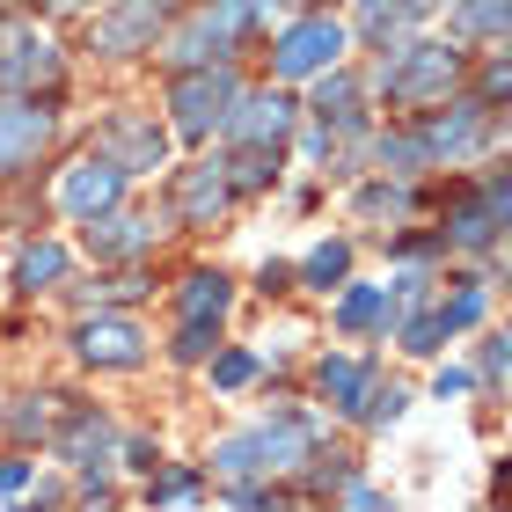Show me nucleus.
Masks as SVG:
<instances>
[{
    "mask_svg": "<svg viewBox=\"0 0 512 512\" xmlns=\"http://www.w3.org/2000/svg\"><path fill=\"white\" fill-rule=\"evenodd\" d=\"M227 300H235V286H227L220 271H191L183 278V322H220Z\"/></svg>",
    "mask_w": 512,
    "mask_h": 512,
    "instance_id": "4468645a",
    "label": "nucleus"
},
{
    "mask_svg": "<svg viewBox=\"0 0 512 512\" xmlns=\"http://www.w3.org/2000/svg\"><path fill=\"white\" fill-rule=\"evenodd\" d=\"M476 139H483V118H476V110H461V118L432 125V139H425V147H439V154H469Z\"/></svg>",
    "mask_w": 512,
    "mask_h": 512,
    "instance_id": "aec40b11",
    "label": "nucleus"
},
{
    "mask_svg": "<svg viewBox=\"0 0 512 512\" xmlns=\"http://www.w3.org/2000/svg\"><path fill=\"white\" fill-rule=\"evenodd\" d=\"M52 74H59V59H52V44H44L37 30L8 37V59H0V81H8V88H37V81H52Z\"/></svg>",
    "mask_w": 512,
    "mask_h": 512,
    "instance_id": "f8f14e48",
    "label": "nucleus"
},
{
    "mask_svg": "<svg viewBox=\"0 0 512 512\" xmlns=\"http://www.w3.org/2000/svg\"><path fill=\"white\" fill-rule=\"evenodd\" d=\"M352 103H359L352 81H322V118H352Z\"/></svg>",
    "mask_w": 512,
    "mask_h": 512,
    "instance_id": "cd10ccee",
    "label": "nucleus"
},
{
    "mask_svg": "<svg viewBox=\"0 0 512 512\" xmlns=\"http://www.w3.org/2000/svg\"><path fill=\"white\" fill-rule=\"evenodd\" d=\"M300 461H308V425H264V432H242V439H220L213 447V469H227V476L300 469Z\"/></svg>",
    "mask_w": 512,
    "mask_h": 512,
    "instance_id": "f257e3e1",
    "label": "nucleus"
},
{
    "mask_svg": "<svg viewBox=\"0 0 512 512\" xmlns=\"http://www.w3.org/2000/svg\"><path fill=\"white\" fill-rule=\"evenodd\" d=\"M30 483V461H0V498H15Z\"/></svg>",
    "mask_w": 512,
    "mask_h": 512,
    "instance_id": "7c9ffc66",
    "label": "nucleus"
},
{
    "mask_svg": "<svg viewBox=\"0 0 512 512\" xmlns=\"http://www.w3.org/2000/svg\"><path fill=\"white\" fill-rule=\"evenodd\" d=\"M154 498H169V505L198 498V476H183V469H176V476H161V483H154Z\"/></svg>",
    "mask_w": 512,
    "mask_h": 512,
    "instance_id": "c85d7f7f",
    "label": "nucleus"
},
{
    "mask_svg": "<svg viewBox=\"0 0 512 512\" xmlns=\"http://www.w3.org/2000/svg\"><path fill=\"white\" fill-rule=\"evenodd\" d=\"M366 359H322V395H330L337 410H359L366 403Z\"/></svg>",
    "mask_w": 512,
    "mask_h": 512,
    "instance_id": "dca6fc26",
    "label": "nucleus"
},
{
    "mask_svg": "<svg viewBox=\"0 0 512 512\" xmlns=\"http://www.w3.org/2000/svg\"><path fill=\"white\" fill-rule=\"evenodd\" d=\"M81 359L88 366H139L147 359V337L125 315H96V322H81Z\"/></svg>",
    "mask_w": 512,
    "mask_h": 512,
    "instance_id": "1a4fd4ad",
    "label": "nucleus"
},
{
    "mask_svg": "<svg viewBox=\"0 0 512 512\" xmlns=\"http://www.w3.org/2000/svg\"><path fill=\"white\" fill-rule=\"evenodd\" d=\"M118 191H125V169L110 154H88L81 169H66V183H59V205L74 220H96V213H110L118 205Z\"/></svg>",
    "mask_w": 512,
    "mask_h": 512,
    "instance_id": "20e7f679",
    "label": "nucleus"
},
{
    "mask_svg": "<svg viewBox=\"0 0 512 512\" xmlns=\"http://www.w3.org/2000/svg\"><path fill=\"white\" fill-rule=\"evenodd\" d=\"M491 88H505V96H512V59H498V66H491Z\"/></svg>",
    "mask_w": 512,
    "mask_h": 512,
    "instance_id": "72a5a7b5",
    "label": "nucleus"
},
{
    "mask_svg": "<svg viewBox=\"0 0 512 512\" xmlns=\"http://www.w3.org/2000/svg\"><path fill=\"white\" fill-rule=\"evenodd\" d=\"M344 52V30L330 15H308V22H293L286 37H278V74L300 81V74H322V66H337Z\"/></svg>",
    "mask_w": 512,
    "mask_h": 512,
    "instance_id": "7ed1b4c3",
    "label": "nucleus"
},
{
    "mask_svg": "<svg viewBox=\"0 0 512 512\" xmlns=\"http://www.w3.org/2000/svg\"><path fill=\"white\" fill-rule=\"evenodd\" d=\"M454 242L483 249V242H491V213H483V205H461V213H454Z\"/></svg>",
    "mask_w": 512,
    "mask_h": 512,
    "instance_id": "b1692460",
    "label": "nucleus"
},
{
    "mask_svg": "<svg viewBox=\"0 0 512 512\" xmlns=\"http://www.w3.org/2000/svg\"><path fill=\"white\" fill-rule=\"evenodd\" d=\"M205 344H213V337H205V322H183V344H176V359H205Z\"/></svg>",
    "mask_w": 512,
    "mask_h": 512,
    "instance_id": "c756f323",
    "label": "nucleus"
},
{
    "mask_svg": "<svg viewBox=\"0 0 512 512\" xmlns=\"http://www.w3.org/2000/svg\"><path fill=\"white\" fill-rule=\"evenodd\" d=\"M483 366H491V374H505V366H512V337H498L491 352H483Z\"/></svg>",
    "mask_w": 512,
    "mask_h": 512,
    "instance_id": "473e14b6",
    "label": "nucleus"
},
{
    "mask_svg": "<svg viewBox=\"0 0 512 512\" xmlns=\"http://www.w3.org/2000/svg\"><path fill=\"white\" fill-rule=\"evenodd\" d=\"M491 198H498V213H512V183H498V191H491Z\"/></svg>",
    "mask_w": 512,
    "mask_h": 512,
    "instance_id": "f704fd0d",
    "label": "nucleus"
},
{
    "mask_svg": "<svg viewBox=\"0 0 512 512\" xmlns=\"http://www.w3.org/2000/svg\"><path fill=\"white\" fill-rule=\"evenodd\" d=\"M359 22H366L374 37H395V30L410 22V0H366V8H359Z\"/></svg>",
    "mask_w": 512,
    "mask_h": 512,
    "instance_id": "5701e85b",
    "label": "nucleus"
},
{
    "mask_svg": "<svg viewBox=\"0 0 512 512\" xmlns=\"http://www.w3.org/2000/svg\"><path fill=\"white\" fill-rule=\"evenodd\" d=\"M286 125H293V103H286V96H256L242 118H235V139H249V147H271Z\"/></svg>",
    "mask_w": 512,
    "mask_h": 512,
    "instance_id": "2eb2a0df",
    "label": "nucleus"
},
{
    "mask_svg": "<svg viewBox=\"0 0 512 512\" xmlns=\"http://www.w3.org/2000/svg\"><path fill=\"white\" fill-rule=\"evenodd\" d=\"M88 242H96V256H139V249L154 242V227H147V220H132V213H96Z\"/></svg>",
    "mask_w": 512,
    "mask_h": 512,
    "instance_id": "ddd939ff",
    "label": "nucleus"
},
{
    "mask_svg": "<svg viewBox=\"0 0 512 512\" xmlns=\"http://www.w3.org/2000/svg\"><path fill=\"white\" fill-rule=\"evenodd\" d=\"M110 447H118V432H110V417H96V410H81L74 425L59 432V454L74 461V469H103Z\"/></svg>",
    "mask_w": 512,
    "mask_h": 512,
    "instance_id": "9b49d317",
    "label": "nucleus"
},
{
    "mask_svg": "<svg viewBox=\"0 0 512 512\" xmlns=\"http://www.w3.org/2000/svg\"><path fill=\"white\" fill-rule=\"evenodd\" d=\"M8 432H15V439L37 432V439H44V432H52V395H22V403L8 410Z\"/></svg>",
    "mask_w": 512,
    "mask_h": 512,
    "instance_id": "412c9836",
    "label": "nucleus"
},
{
    "mask_svg": "<svg viewBox=\"0 0 512 512\" xmlns=\"http://www.w3.org/2000/svg\"><path fill=\"white\" fill-rule=\"evenodd\" d=\"M44 139H52V110H37V103H22V96H8L0 103V176L8 169H22Z\"/></svg>",
    "mask_w": 512,
    "mask_h": 512,
    "instance_id": "6e6552de",
    "label": "nucleus"
},
{
    "mask_svg": "<svg viewBox=\"0 0 512 512\" xmlns=\"http://www.w3.org/2000/svg\"><path fill=\"white\" fill-rule=\"evenodd\" d=\"M242 22H249V0H220V8H205L191 30L176 37V66H213V59H227V44H235Z\"/></svg>",
    "mask_w": 512,
    "mask_h": 512,
    "instance_id": "39448f33",
    "label": "nucleus"
},
{
    "mask_svg": "<svg viewBox=\"0 0 512 512\" xmlns=\"http://www.w3.org/2000/svg\"><path fill=\"white\" fill-rule=\"evenodd\" d=\"M213 381H220V388L256 381V359H249V352H220V359H213Z\"/></svg>",
    "mask_w": 512,
    "mask_h": 512,
    "instance_id": "a878e982",
    "label": "nucleus"
},
{
    "mask_svg": "<svg viewBox=\"0 0 512 512\" xmlns=\"http://www.w3.org/2000/svg\"><path fill=\"white\" fill-rule=\"evenodd\" d=\"M344 264H352V249H344V242H322V249L308 256V278H315V286H330V278H344Z\"/></svg>",
    "mask_w": 512,
    "mask_h": 512,
    "instance_id": "393cba45",
    "label": "nucleus"
},
{
    "mask_svg": "<svg viewBox=\"0 0 512 512\" xmlns=\"http://www.w3.org/2000/svg\"><path fill=\"white\" fill-rule=\"evenodd\" d=\"M161 15H169V0H118L110 15H96V52H110V59L139 52V44L154 37Z\"/></svg>",
    "mask_w": 512,
    "mask_h": 512,
    "instance_id": "0eeeda50",
    "label": "nucleus"
},
{
    "mask_svg": "<svg viewBox=\"0 0 512 512\" xmlns=\"http://www.w3.org/2000/svg\"><path fill=\"white\" fill-rule=\"evenodd\" d=\"M169 103H176V132L198 139V132H213L227 110H235V74H183Z\"/></svg>",
    "mask_w": 512,
    "mask_h": 512,
    "instance_id": "f03ea898",
    "label": "nucleus"
},
{
    "mask_svg": "<svg viewBox=\"0 0 512 512\" xmlns=\"http://www.w3.org/2000/svg\"><path fill=\"white\" fill-rule=\"evenodd\" d=\"M52 278H66V249H59V242H37V249L15 256V286H22V293L52 286Z\"/></svg>",
    "mask_w": 512,
    "mask_h": 512,
    "instance_id": "f3484780",
    "label": "nucleus"
},
{
    "mask_svg": "<svg viewBox=\"0 0 512 512\" xmlns=\"http://www.w3.org/2000/svg\"><path fill=\"white\" fill-rule=\"evenodd\" d=\"M227 205V176L220 169H198V176H183V213L205 220V213H220Z\"/></svg>",
    "mask_w": 512,
    "mask_h": 512,
    "instance_id": "a211bd4d",
    "label": "nucleus"
},
{
    "mask_svg": "<svg viewBox=\"0 0 512 512\" xmlns=\"http://www.w3.org/2000/svg\"><path fill=\"white\" fill-rule=\"evenodd\" d=\"M344 330H374V322H388V293L381 286H352L344 293V308H337Z\"/></svg>",
    "mask_w": 512,
    "mask_h": 512,
    "instance_id": "6ab92c4d",
    "label": "nucleus"
},
{
    "mask_svg": "<svg viewBox=\"0 0 512 512\" xmlns=\"http://www.w3.org/2000/svg\"><path fill=\"white\" fill-rule=\"evenodd\" d=\"M461 30H512V0H461Z\"/></svg>",
    "mask_w": 512,
    "mask_h": 512,
    "instance_id": "4be33fe9",
    "label": "nucleus"
},
{
    "mask_svg": "<svg viewBox=\"0 0 512 512\" xmlns=\"http://www.w3.org/2000/svg\"><path fill=\"white\" fill-rule=\"evenodd\" d=\"M359 205H366V213H403V191H366Z\"/></svg>",
    "mask_w": 512,
    "mask_h": 512,
    "instance_id": "2f4dec72",
    "label": "nucleus"
},
{
    "mask_svg": "<svg viewBox=\"0 0 512 512\" xmlns=\"http://www.w3.org/2000/svg\"><path fill=\"white\" fill-rule=\"evenodd\" d=\"M161 147H169V139H161L154 118H132V110H125V118H110V125H103V154L118 161L125 176H132V169H154Z\"/></svg>",
    "mask_w": 512,
    "mask_h": 512,
    "instance_id": "9d476101",
    "label": "nucleus"
},
{
    "mask_svg": "<svg viewBox=\"0 0 512 512\" xmlns=\"http://www.w3.org/2000/svg\"><path fill=\"white\" fill-rule=\"evenodd\" d=\"M381 81H388V96H410V103H425V96H439V88L454 81V52H447V44H410V52L395 59Z\"/></svg>",
    "mask_w": 512,
    "mask_h": 512,
    "instance_id": "423d86ee",
    "label": "nucleus"
},
{
    "mask_svg": "<svg viewBox=\"0 0 512 512\" xmlns=\"http://www.w3.org/2000/svg\"><path fill=\"white\" fill-rule=\"evenodd\" d=\"M476 315H483V293H454L447 308H439V322H447V330H469Z\"/></svg>",
    "mask_w": 512,
    "mask_h": 512,
    "instance_id": "bb28decb",
    "label": "nucleus"
}]
</instances>
